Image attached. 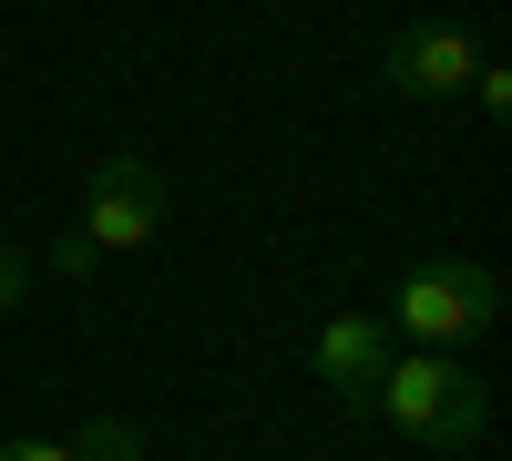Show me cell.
Listing matches in <instances>:
<instances>
[{
	"instance_id": "cell-3",
	"label": "cell",
	"mask_w": 512,
	"mask_h": 461,
	"mask_svg": "<svg viewBox=\"0 0 512 461\" xmlns=\"http://www.w3.org/2000/svg\"><path fill=\"white\" fill-rule=\"evenodd\" d=\"M93 257H134V246L164 236V175L144 154H103L93 175H82V226H72Z\"/></svg>"
},
{
	"instance_id": "cell-2",
	"label": "cell",
	"mask_w": 512,
	"mask_h": 461,
	"mask_svg": "<svg viewBox=\"0 0 512 461\" xmlns=\"http://www.w3.org/2000/svg\"><path fill=\"white\" fill-rule=\"evenodd\" d=\"M379 328H400L410 349H472L502 328V277L472 267V257H420V267H400Z\"/></svg>"
},
{
	"instance_id": "cell-5",
	"label": "cell",
	"mask_w": 512,
	"mask_h": 461,
	"mask_svg": "<svg viewBox=\"0 0 512 461\" xmlns=\"http://www.w3.org/2000/svg\"><path fill=\"white\" fill-rule=\"evenodd\" d=\"M308 359H318V380L349 400V410H369V380H379V359H390V328H379L369 308H328L308 328Z\"/></svg>"
},
{
	"instance_id": "cell-1",
	"label": "cell",
	"mask_w": 512,
	"mask_h": 461,
	"mask_svg": "<svg viewBox=\"0 0 512 461\" xmlns=\"http://www.w3.org/2000/svg\"><path fill=\"white\" fill-rule=\"evenodd\" d=\"M369 410L379 421H400L410 441H441V451H472L492 431V390L461 369L451 349H390L369 380Z\"/></svg>"
},
{
	"instance_id": "cell-8",
	"label": "cell",
	"mask_w": 512,
	"mask_h": 461,
	"mask_svg": "<svg viewBox=\"0 0 512 461\" xmlns=\"http://www.w3.org/2000/svg\"><path fill=\"white\" fill-rule=\"evenodd\" d=\"M461 93H472L482 113H502V103H512V62H492V52H482V62H472V82H461Z\"/></svg>"
},
{
	"instance_id": "cell-6",
	"label": "cell",
	"mask_w": 512,
	"mask_h": 461,
	"mask_svg": "<svg viewBox=\"0 0 512 461\" xmlns=\"http://www.w3.org/2000/svg\"><path fill=\"white\" fill-rule=\"evenodd\" d=\"M62 441H72V461H154V431L123 421V410H103V421H82V431H62Z\"/></svg>"
},
{
	"instance_id": "cell-4",
	"label": "cell",
	"mask_w": 512,
	"mask_h": 461,
	"mask_svg": "<svg viewBox=\"0 0 512 461\" xmlns=\"http://www.w3.org/2000/svg\"><path fill=\"white\" fill-rule=\"evenodd\" d=\"M472 62H482V41H472V31H451V21H400V31H390V52H379L390 93H410V103H451L461 82H472Z\"/></svg>"
},
{
	"instance_id": "cell-9",
	"label": "cell",
	"mask_w": 512,
	"mask_h": 461,
	"mask_svg": "<svg viewBox=\"0 0 512 461\" xmlns=\"http://www.w3.org/2000/svg\"><path fill=\"white\" fill-rule=\"evenodd\" d=\"M0 461H72V441H0Z\"/></svg>"
},
{
	"instance_id": "cell-7",
	"label": "cell",
	"mask_w": 512,
	"mask_h": 461,
	"mask_svg": "<svg viewBox=\"0 0 512 461\" xmlns=\"http://www.w3.org/2000/svg\"><path fill=\"white\" fill-rule=\"evenodd\" d=\"M31 277H41V257H21V246L0 236V318H21V298H31Z\"/></svg>"
}]
</instances>
